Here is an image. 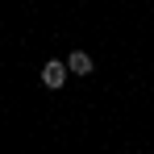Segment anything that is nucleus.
<instances>
[{"label":"nucleus","instance_id":"nucleus-2","mask_svg":"<svg viewBox=\"0 0 154 154\" xmlns=\"http://www.w3.org/2000/svg\"><path fill=\"white\" fill-rule=\"evenodd\" d=\"M67 67H71V75H92V54L88 50H75L67 58Z\"/></svg>","mask_w":154,"mask_h":154},{"label":"nucleus","instance_id":"nucleus-1","mask_svg":"<svg viewBox=\"0 0 154 154\" xmlns=\"http://www.w3.org/2000/svg\"><path fill=\"white\" fill-rule=\"evenodd\" d=\"M67 71H71V67H67L63 58H50V63L42 67V83L54 92V88H63V83H67Z\"/></svg>","mask_w":154,"mask_h":154}]
</instances>
